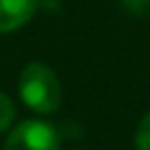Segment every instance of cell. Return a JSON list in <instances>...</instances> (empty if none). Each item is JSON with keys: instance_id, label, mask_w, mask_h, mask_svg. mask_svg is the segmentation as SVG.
I'll return each instance as SVG.
<instances>
[{"instance_id": "6da1fadb", "label": "cell", "mask_w": 150, "mask_h": 150, "mask_svg": "<svg viewBox=\"0 0 150 150\" xmlns=\"http://www.w3.org/2000/svg\"><path fill=\"white\" fill-rule=\"evenodd\" d=\"M17 89L25 106L35 113H54L62 103V84L57 74L42 62H32L20 71Z\"/></svg>"}, {"instance_id": "7a4b0ae2", "label": "cell", "mask_w": 150, "mask_h": 150, "mask_svg": "<svg viewBox=\"0 0 150 150\" xmlns=\"http://www.w3.org/2000/svg\"><path fill=\"white\" fill-rule=\"evenodd\" d=\"M3 150H59V135L52 123L25 121L12 128Z\"/></svg>"}, {"instance_id": "3957f363", "label": "cell", "mask_w": 150, "mask_h": 150, "mask_svg": "<svg viewBox=\"0 0 150 150\" xmlns=\"http://www.w3.org/2000/svg\"><path fill=\"white\" fill-rule=\"evenodd\" d=\"M40 0H0V32H15L32 20Z\"/></svg>"}, {"instance_id": "277c9868", "label": "cell", "mask_w": 150, "mask_h": 150, "mask_svg": "<svg viewBox=\"0 0 150 150\" xmlns=\"http://www.w3.org/2000/svg\"><path fill=\"white\" fill-rule=\"evenodd\" d=\"M15 121V106L3 91H0V133L10 128V123Z\"/></svg>"}, {"instance_id": "5b68a950", "label": "cell", "mask_w": 150, "mask_h": 150, "mask_svg": "<svg viewBox=\"0 0 150 150\" xmlns=\"http://www.w3.org/2000/svg\"><path fill=\"white\" fill-rule=\"evenodd\" d=\"M135 150H150V111L143 116L138 130H135Z\"/></svg>"}]
</instances>
